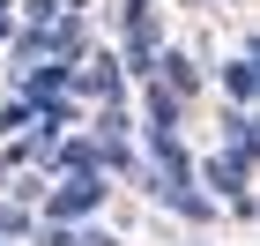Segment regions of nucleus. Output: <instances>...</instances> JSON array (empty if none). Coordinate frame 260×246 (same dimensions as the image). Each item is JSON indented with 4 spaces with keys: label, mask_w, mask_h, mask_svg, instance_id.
Segmentation results:
<instances>
[{
    "label": "nucleus",
    "mask_w": 260,
    "mask_h": 246,
    "mask_svg": "<svg viewBox=\"0 0 260 246\" xmlns=\"http://www.w3.org/2000/svg\"><path fill=\"white\" fill-rule=\"evenodd\" d=\"M22 231H30V216H22V209H8V202H0V239H22Z\"/></svg>",
    "instance_id": "10"
},
{
    "label": "nucleus",
    "mask_w": 260,
    "mask_h": 246,
    "mask_svg": "<svg viewBox=\"0 0 260 246\" xmlns=\"http://www.w3.org/2000/svg\"><path fill=\"white\" fill-rule=\"evenodd\" d=\"M119 22H126V67L134 82L156 75V0H119Z\"/></svg>",
    "instance_id": "1"
},
{
    "label": "nucleus",
    "mask_w": 260,
    "mask_h": 246,
    "mask_svg": "<svg viewBox=\"0 0 260 246\" xmlns=\"http://www.w3.org/2000/svg\"><path fill=\"white\" fill-rule=\"evenodd\" d=\"M149 120H156V127H179V97H171V90H149Z\"/></svg>",
    "instance_id": "8"
},
{
    "label": "nucleus",
    "mask_w": 260,
    "mask_h": 246,
    "mask_svg": "<svg viewBox=\"0 0 260 246\" xmlns=\"http://www.w3.org/2000/svg\"><path fill=\"white\" fill-rule=\"evenodd\" d=\"M156 67H164V82H156V90H171L179 104H186V97L201 90V67H193V52H164Z\"/></svg>",
    "instance_id": "3"
},
{
    "label": "nucleus",
    "mask_w": 260,
    "mask_h": 246,
    "mask_svg": "<svg viewBox=\"0 0 260 246\" xmlns=\"http://www.w3.org/2000/svg\"><path fill=\"white\" fill-rule=\"evenodd\" d=\"M223 127H231V134H223V142H231V157H245V149L260 142V134H253V120H245V112H231V120H223Z\"/></svg>",
    "instance_id": "7"
},
{
    "label": "nucleus",
    "mask_w": 260,
    "mask_h": 246,
    "mask_svg": "<svg viewBox=\"0 0 260 246\" xmlns=\"http://www.w3.org/2000/svg\"><path fill=\"white\" fill-rule=\"evenodd\" d=\"M223 90H231V97L245 104V97L260 90V67H253V60H231V67H223Z\"/></svg>",
    "instance_id": "6"
},
{
    "label": "nucleus",
    "mask_w": 260,
    "mask_h": 246,
    "mask_svg": "<svg viewBox=\"0 0 260 246\" xmlns=\"http://www.w3.org/2000/svg\"><path fill=\"white\" fill-rule=\"evenodd\" d=\"M97 202H104V179H97V172H67V186L45 209H52V224H75V216H89Z\"/></svg>",
    "instance_id": "2"
},
{
    "label": "nucleus",
    "mask_w": 260,
    "mask_h": 246,
    "mask_svg": "<svg viewBox=\"0 0 260 246\" xmlns=\"http://www.w3.org/2000/svg\"><path fill=\"white\" fill-rule=\"evenodd\" d=\"M82 90H89V97H119V60H89Z\"/></svg>",
    "instance_id": "5"
},
{
    "label": "nucleus",
    "mask_w": 260,
    "mask_h": 246,
    "mask_svg": "<svg viewBox=\"0 0 260 246\" xmlns=\"http://www.w3.org/2000/svg\"><path fill=\"white\" fill-rule=\"evenodd\" d=\"M0 38H15V15H8V0H0Z\"/></svg>",
    "instance_id": "11"
},
{
    "label": "nucleus",
    "mask_w": 260,
    "mask_h": 246,
    "mask_svg": "<svg viewBox=\"0 0 260 246\" xmlns=\"http://www.w3.org/2000/svg\"><path fill=\"white\" fill-rule=\"evenodd\" d=\"M208 179H216L231 202H245V157H231V149H223V157H208Z\"/></svg>",
    "instance_id": "4"
},
{
    "label": "nucleus",
    "mask_w": 260,
    "mask_h": 246,
    "mask_svg": "<svg viewBox=\"0 0 260 246\" xmlns=\"http://www.w3.org/2000/svg\"><path fill=\"white\" fill-rule=\"evenodd\" d=\"M15 127H30V97H15V104H0V134H15Z\"/></svg>",
    "instance_id": "9"
}]
</instances>
